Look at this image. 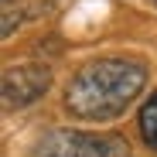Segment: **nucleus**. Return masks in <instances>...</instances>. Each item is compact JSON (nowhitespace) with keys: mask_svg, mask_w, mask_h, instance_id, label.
Instances as JSON below:
<instances>
[{"mask_svg":"<svg viewBox=\"0 0 157 157\" xmlns=\"http://www.w3.org/2000/svg\"><path fill=\"white\" fill-rule=\"evenodd\" d=\"M147 65L137 58H96L68 78L65 109L86 123L116 120L147 89Z\"/></svg>","mask_w":157,"mask_h":157,"instance_id":"nucleus-1","label":"nucleus"},{"mask_svg":"<svg viewBox=\"0 0 157 157\" xmlns=\"http://www.w3.org/2000/svg\"><path fill=\"white\" fill-rule=\"evenodd\" d=\"M31 157H130V144L120 133L44 130L31 144Z\"/></svg>","mask_w":157,"mask_h":157,"instance_id":"nucleus-2","label":"nucleus"},{"mask_svg":"<svg viewBox=\"0 0 157 157\" xmlns=\"http://www.w3.org/2000/svg\"><path fill=\"white\" fill-rule=\"evenodd\" d=\"M48 89H51V68L38 65V62L10 65V68H4V78H0V92H4V106L7 109L31 106Z\"/></svg>","mask_w":157,"mask_h":157,"instance_id":"nucleus-3","label":"nucleus"},{"mask_svg":"<svg viewBox=\"0 0 157 157\" xmlns=\"http://www.w3.org/2000/svg\"><path fill=\"white\" fill-rule=\"evenodd\" d=\"M137 126H140V137L144 144L157 154V92L140 106V116H137Z\"/></svg>","mask_w":157,"mask_h":157,"instance_id":"nucleus-4","label":"nucleus"},{"mask_svg":"<svg viewBox=\"0 0 157 157\" xmlns=\"http://www.w3.org/2000/svg\"><path fill=\"white\" fill-rule=\"evenodd\" d=\"M147 4H154V7H157V0H147Z\"/></svg>","mask_w":157,"mask_h":157,"instance_id":"nucleus-5","label":"nucleus"}]
</instances>
